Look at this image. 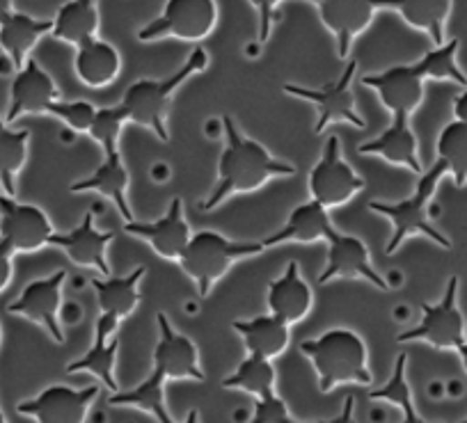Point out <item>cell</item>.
Listing matches in <instances>:
<instances>
[{
	"label": "cell",
	"instance_id": "1",
	"mask_svg": "<svg viewBox=\"0 0 467 423\" xmlns=\"http://www.w3.org/2000/svg\"><path fill=\"white\" fill-rule=\"evenodd\" d=\"M224 150L218 160V183L202 201V211H213L232 195L253 192L266 186L271 179L291 177L296 168L275 159L262 142L241 133L236 121L229 115L223 117Z\"/></svg>",
	"mask_w": 467,
	"mask_h": 423
},
{
	"label": "cell",
	"instance_id": "2",
	"mask_svg": "<svg viewBox=\"0 0 467 423\" xmlns=\"http://www.w3.org/2000/svg\"><path fill=\"white\" fill-rule=\"evenodd\" d=\"M300 353L312 362L323 394L339 385H371L367 344L348 327H332L317 339L303 341Z\"/></svg>",
	"mask_w": 467,
	"mask_h": 423
},
{
	"label": "cell",
	"instance_id": "3",
	"mask_svg": "<svg viewBox=\"0 0 467 423\" xmlns=\"http://www.w3.org/2000/svg\"><path fill=\"white\" fill-rule=\"evenodd\" d=\"M206 67H209V56H206L204 48L197 46L192 48L186 62L172 76H168V78H140L133 85H129L127 94L122 98V106L129 112V121L138 126H145L151 133L159 135L163 142H168V110L174 92L188 78H192L195 74H202Z\"/></svg>",
	"mask_w": 467,
	"mask_h": 423
},
{
	"label": "cell",
	"instance_id": "4",
	"mask_svg": "<svg viewBox=\"0 0 467 423\" xmlns=\"http://www.w3.org/2000/svg\"><path fill=\"white\" fill-rule=\"evenodd\" d=\"M447 174L444 165L440 160H435L433 168L429 172L420 174V181H417L415 192L406 200L399 201H369V209L374 213L383 215L392 222V236L388 241V254H394L399 250L406 238L410 236H426L429 241H433L435 245H440L442 250L451 247V241L431 222L429 218V204L435 195V188H438L440 179Z\"/></svg>",
	"mask_w": 467,
	"mask_h": 423
},
{
	"label": "cell",
	"instance_id": "5",
	"mask_svg": "<svg viewBox=\"0 0 467 423\" xmlns=\"http://www.w3.org/2000/svg\"><path fill=\"white\" fill-rule=\"evenodd\" d=\"M264 250H266L264 241H232V238L223 236L220 232L204 229V232L192 233L186 252L179 259V265L197 284V294L206 298L215 286V282L223 279L229 273V268H234V263H239L248 256L262 254Z\"/></svg>",
	"mask_w": 467,
	"mask_h": 423
},
{
	"label": "cell",
	"instance_id": "6",
	"mask_svg": "<svg viewBox=\"0 0 467 423\" xmlns=\"http://www.w3.org/2000/svg\"><path fill=\"white\" fill-rule=\"evenodd\" d=\"M358 74V62L350 60L344 67L339 78L335 83L326 85V88H305V85H289L286 83L285 94L296 98H303V101L312 103L318 112L317 126H314V133H323L326 126L335 124V121H344V124L356 126V129H365L367 121L365 117L358 112L356 106V94H353V80Z\"/></svg>",
	"mask_w": 467,
	"mask_h": 423
},
{
	"label": "cell",
	"instance_id": "7",
	"mask_svg": "<svg viewBox=\"0 0 467 423\" xmlns=\"http://www.w3.org/2000/svg\"><path fill=\"white\" fill-rule=\"evenodd\" d=\"M218 24L215 0H168L159 19L147 24L138 33L140 42L159 39H182V42H202L213 33Z\"/></svg>",
	"mask_w": 467,
	"mask_h": 423
},
{
	"label": "cell",
	"instance_id": "8",
	"mask_svg": "<svg viewBox=\"0 0 467 423\" xmlns=\"http://www.w3.org/2000/svg\"><path fill=\"white\" fill-rule=\"evenodd\" d=\"M399 341H424L440 350H458L467 341L465 318L458 309V277H449L447 289L438 304H421V321L401 332Z\"/></svg>",
	"mask_w": 467,
	"mask_h": 423
},
{
	"label": "cell",
	"instance_id": "9",
	"mask_svg": "<svg viewBox=\"0 0 467 423\" xmlns=\"http://www.w3.org/2000/svg\"><path fill=\"white\" fill-rule=\"evenodd\" d=\"M365 179L350 168L344 156H341L339 138L337 135L327 138L321 159L309 172V195H312V200H317L326 209H335V206L353 200L358 192L365 191Z\"/></svg>",
	"mask_w": 467,
	"mask_h": 423
},
{
	"label": "cell",
	"instance_id": "10",
	"mask_svg": "<svg viewBox=\"0 0 467 423\" xmlns=\"http://www.w3.org/2000/svg\"><path fill=\"white\" fill-rule=\"evenodd\" d=\"M56 233L47 211L24 204L10 195H0V241L15 254H30L51 245Z\"/></svg>",
	"mask_w": 467,
	"mask_h": 423
},
{
	"label": "cell",
	"instance_id": "11",
	"mask_svg": "<svg viewBox=\"0 0 467 423\" xmlns=\"http://www.w3.org/2000/svg\"><path fill=\"white\" fill-rule=\"evenodd\" d=\"M67 282V270H56L48 277L33 279L26 289L21 291L15 303L7 304V312L12 316L28 318L37 323L48 332L56 344L65 341V332L60 327V307H62V289Z\"/></svg>",
	"mask_w": 467,
	"mask_h": 423
},
{
	"label": "cell",
	"instance_id": "12",
	"mask_svg": "<svg viewBox=\"0 0 467 423\" xmlns=\"http://www.w3.org/2000/svg\"><path fill=\"white\" fill-rule=\"evenodd\" d=\"M326 242L327 259L326 268L318 274V284H327V282H335V279H362V282L376 286V289L389 291L388 279L374 268L369 247L360 238L335 229Z\"/></svg>",
	"mask_w": 467,
	"mask_h": 423
},
{
	"label": "cell",
	"instance_id": "13",
	"mask_svg": "<svg viewBox=\"0 0 467 423\" xmlns=\"http://www.w3.org/2000/svg\"><path fill=\"white\" fill-rule=\"evenodd\" d=\"M99 391H101L99 385H89L85 389L51 385L35 398L21 400L16 412L35 418L37 423H85Z\"/></svg>",
	"mask_w": 467,
	"mask_h": 423
},
{
	"label": "cell",
	"instance_id": "14",
	"mask_svg": "<svg viewBox=\"0 0 467 423\" xmlns=\"http://www.w3.org/2000/svg\"><path fill=\"white\" fill-rule=\"evenodd\" d=\"M426 78L417 62L412 65H397L379 74H367L362 85L379 94L380 103L392 112V117H408L410 119L417 108L424 101Z\"/></svg>",
	"mask_w": 467,
	"mask_h": 423
},
{
	"label": "cell",
	"instance_id": "15",
	"mask_svg": "<svg viewBox=\"0 0 467 423\" xmlns=\"http://www.w3.org/2000/svg\"><path fill=\"white\" fill-rule=\"evenodd\" d=\"M60 101V89L47 69L30 57L21 69H16L10 88V110L5 121L15 124L26 115H48L51 106Z\"/></svg>",
	"mask_w": 467,
	"mask_h": 423
},
{
	"label": "cell",
	"instance_id": "16",
	"mask_svg": "<svg viewBox=\"0 0 467 423\" xmlns=\"http://www.w3.org/2000/svg\"><path fill=\"white\" fill-rule=\"evenodd\" d=\"M124 232L129 236H136L140 241H145L161 259L168 261L182 259V254L186 252L188 242L192 238L191 224H188L186 215H183L182 197H174L170 201L163 218L154 220V222H138V220H131V222H124Z\"/></svg>",
	"mask_w": 467,
	"mask_h": 423
},
{
	"label": "cell",
	"instance_id": "17",
	"mask_svg": "<svg viewBox=\"0 0 467 423\" xmlns=\"http://www.w3.org/2000/svg\"><path fill=\"white\" fill-rule=\"evenodd\" d=\"M159 323V341L154 348V368L165 380H204V371L197 357V346L186 335L177 332L170 323L168 314L156 316Z\"/></svg>",
	"mask_w": 467,
	"mask_h": 423
},
{
	"label": "cell",
	"instance_id": "18",
	"mask_svg": "<svg viewBox=\"0 0 467 423\" xmlns=\"http://www.w3.org/2000/svg\"><path fill=\"white\" fill-rule=\"evenodd\" d=\"M317 5L321 24L335 35L337 56L346 60L350 46L374 21L376 0H312Z\"/></svg>",
	"mask_w": 467,
	"mask_h": 423
},
{
	"label": "cell",
	"instance_id": "19",
	"mask_svg": "<svg viewBox=\"0 0 467 423\" xmlns=\"http://www.w3.org/2000/svg\"><path fill=\"white\" fill-rule=\"evenodd\" d=\"M112 238H115V233L99 232L94 227V215L85 213L78 227H74L71 232L53 233L51 245L65 252L71 263L80 265V268L97 270L106 277L110 273V268H108V245L112 242Z\"/></svg>",
	"mask_w": 467,
	"mask_h": 423
},
{
	"label": "cell",
	"instance_id": "20",
	"mask_svg": "<svg viewBox=\"0 0 467 423\" xmlns=\"http://www.w3.org/2000/svg\"><path fill=\"white\" fill-rule=\"evenodd\" d=\"M358 151L365 156H379L392 165H401L415 174H424V165L420 160V147H417V135L412 130L408 117H392V124L365 145L358 147Z\"/></svg>",
	"mask_w": 467,
	"mask_h": 423
},
{
	"label": "cell",
	"instance_id": "21",
	"mask_svg": "<svg viewBox=\"0 0 467 423\" xmlns=\"http://www.w3.org/2000/svg\"><path fill=\"white\" fill-rule=\"evenodd\" d=\"M129 183H131V174H129L127 163H124L122 151H117V154L103 156V163L89 177L71 183L69 191L99 192V195L108 197L117 206V211L122 213V218L131 222L136 218H133L131 204H129Z\"/></svg>",
	"mask_w": 467,
	"mask_h": 423
},
{
	"label": "cell",
	"instance_id": "22",
	"mask_svg": "<svg viewBox=\"0 0 467 423\" xmlns=\"http://www.w3.org/2000/svg\"><path fill=\"white\" fill-rule=\"evenodd\" d=\"M266 303L273 316L285 321L286 325L300 323L312 312L314 294L307 282L303 279V274H300V268L296 261H291L285 273L275 282H271Z\"/></svg>",
	"mask_w": 467,
	"mask_h": 423
},
{
	"label": "cell",
	"instance_id": "23",
	"mask_svg": "<svg viewBox=\"0 0 467 423\" xmlns=\"http://www.w3.org/2000/svg\"><path fill=\"white\" fill-rule=\"evenodd\" d=\"M145 265H138L129 274L119 277H97L92 279L94 294H97L101 316L110 318L112 323H119L131 316L140 304V282L145 277Z\"/></svg>",
	"mask_w": 467,
	"mask_h": 423
},
{
	"label": "cell",
	"instance_id": "24",
	"mask_svg": "<svg viewBox=\"0 0 467 423\" xmlns=\"http://www.w3.org/2000/svg\"><path fill=\"white\" fill-rule=\"evenodd\" d=\"M117 323L110 318L99 316L97 325H94V344L88 353L80 359L71 362L67 366V373H92L94 377L106 385L112 394L119 391L115 377V364H117V350H119V339L115 336Z\"/></svg>",
	"mask_w": 467,
	"mask_h": 423
},
{
	"label": "cell",
	"instance_id": "25",
	"mask_svg": "<svg viewBox=\"0 0 467 423\" xmlns=\"http://www.w3.org/2000/svg\"><path fill=\"white\" fill-rule=\"evenodd\" d=\"M335 232V224H332L330 213H327L326 206L318 204L317 200H309L305 204L296 206L291 211L289 220L282 229H277L273 236H268L264 241L266 247H277V245H289V242H317V241H327V236Z\"/></svg>",
	"mask_w": 467,
	"mask_h": 423
},
{
	"label": "cell",
	"instance_id": "26",
	"mask_svg": "<svg viewBox=\"0 0 467 423\" xmlns=\"http://www.w3.org/2000/svg\"><path fill=\"white\" fill-rule=\"evenodd\" d=\"M51 30V19H35L24 12L12 10L5 19L0 21V48L10 56L15 69H21L30 60V51Z\"/></svg>",
	"mask_w": 467,
	"mask_h": 423
},
{
	"label": "cell",
	"instance_id": "27",
	"mask_svg": "<svg viewBox=\"0 0 467 423\" xmlns=\"http://www.w3.org/2000/svg\"><path fill=\"white\" fill-rule=\"evenodd\" d=\"M76 76L88 88H106L122 71V56L110 42L94 37L76 46Z\"/></svg>",
	"mask_w": 467,
	"mask_h": 423
},
{
	"label": "cell",
	"instance_id": "28",
	"mask_svg": "<svg viewBox=\"0 0 467 423\" xmlns=\"http://www.w3.org/2000/svg\"><path fill=\"white\" fill-rule=\"evenodd\" d=\"M376 5L394 10L408 26L424 30L435 46L444 44V26H447L451 0H376Z\"/></svg>",
	"mask_w": 467,
	"mask_h": 423
},
{
	"label": "cell",
	"instance_id": "29",
	"mask_svg": "<svg viewBox=\"0 0 467 423\" xmlns=\"http://www.w3.org/2000/svg\"><path fill=\"white\" fill-rule=\"evenodd\" d=\"M232 327L241 335L248 355H259V357H280L289 346V325L280 321L273 314L248 318V321H234Z\"/></svg>",
	"mask_w": 467,
	"mask_h": 423
},
{
	"label": "cell",
	"instance_id": "30",
	"mask_svg": "<svg viewBox=\"0 0 467 423\" xmlns=\"http://www.w3.org/2000/svg\"><path fill=\"white\" fill-rule=\"evenodd\" d=\"M51 35L60 42L80 46L99 35L97 0H69L57 10Z\"/></svg>",
	"mask_w": 467,
	"mask_h": 423
},
{
	"label": "cell",
	"instance_id": "31",
	"mask_svg": "<svg viewBox=\"0 0 467 423\" xmlns=\"http://www.w3.org/2000/svg\"><path fill=\"white\" fill-rule=\"evenodd\" d=\"M30 130L12 129L3 117H0V186L5 195H16V174L24 170L28 160Z\"/></svg>",
	"mask_w": 467,
	"mask_h": 423
},
{
	"label": "cell",
	"instance_id": "32",
	"mask_svg": "<svg viewBox=\"0 0 467 423\" xmlns=\"http://www.w3.org/2000/svg\"><path fill=\"white\" fill-rule=\"evenodd\" d=\"M223 387L224 389L245 391L254 398H264V396L275 391V368H273L271 359L248 355L236 371L224 377Z\"/></svg>",
	"mask_w": 467,
	"mask_h": 423
},
{
	"label": "cell",
	"instance_id": "33",
	"mask_svg": "<svg viewBox=\"0 0 467 423\" xmlns=\"http://www.w3.org/2000/svg\"><path fill=\"white\" fill-rule=\"evenodd\" d=\"M438 160L458 188L467 186V121H449L440 130Z\"/></svg>",
	"mask_w": 467,
	"mask_h": 423
},
{
	"label": "cell",
	"instance_id": "34",
	"mask_svg": "<svg viewBox=\"0 0 467 423\" xmlns=\"http://www.w3.org/2000/svg\"><path fill=\"white\" fill-rule=\"evenodd\" d=\"M406 366H408V355L401 353L397 357V362H394L392 377L385 382V387L371 391L369 398L371 400H389L392 405H397V408L403 412L401 423H433V421H424V418L417 414L415 403H412L410 385H408V377H406Z\"/></svg>",
	"mask_w": 467,
	"mask_h": 423
},
{
	"label": "cell",
	"instance_id": "35",
	"mask_svg": "<svg viewBox=\"0 0 467 423\" xmlns=\"http://www.w3.org/2000/svg\"><path fill=\"white\" fill-rule=\"evenodd\" d=\"M165 377L159 376V373L151 371L147 380H142L136 389H129V391H115V394L108 398V403L115 405V408H138V409H145V412L154 414L156 418L161 414L168 412L165 408Z\"/></svg>",
	"mask_w": 467,
	"mask_h": 423
},
{
	"label": "cell",
	"instance_id": "36",
	"mask_svg": "<svg viewBox=\"0 0 467 423\" xmlns=\"http://www.w3.org/2000/svg\"><path fill=\"white\" fill-rule=\"evenodd\" d=\"M461 42L456 37L449 39V42L440 44V46L431 48L429 53L417 60V67L424 74L426 80H449V83H456L467 88V76L462 74V69L456 62V53Z\"/></svg>",
	"mask_w": 467,
	"mask_h": 423
},
{
	"label": "cell",
	"instance_id": "37",
	"mask_svg": "<svg viewBox=\"0 0 467 423\" xmlns=\"http://www.w3.org/2000/svg\"><path fill=\"white\" fill-rule=\"evenodd\" d=\"M127 124L129 112L122 103L119 106L97 108V115H94V121L88 133L101 147L103 156L117 154V151H122L119 150V139H122V130Z\"/></svg>",
	"mask_w": 467,
	"mask_h": 423
},
{
	"label": "cell",
	"instance_id": "38",
	"mask_svg": "<svg viewBox=\"0 0 467 423\" xmlns=\"http://www.w3.org/2000/svg\"><path fill=\"white\" fill-rule=\"evenodd\" d=\"M48 115L60 119L67 129L76 130V133H88L94 121V115H97V106L85 101V98H78V101H56L51 110H48Z\"/></svg>",
	"mask_w": 467,
	"mask_h": 423
},
{
	"label": "cell",
	"instance_id": "39",
	"mask_svg": "<svg viewBox=\"0 0 467 423\" xmlns=\"http://www.w3.org/2000/svg\"><path fill=\"white\" fill-rule=\"evenodd\" d=\"M248 423H305V421H296V418L289 414V409H286L285 400L273 391V394L264 396V398H257V403H254V414Z\"/></svg>",
	"mask_w": 467,
	"mask_h": 423
},
{
	"label": "cell",
	"instance_id": "40",
	"mask_svg": "<svg viewBox=\"0 0 467 423\" xmlns=\"http://www.w3.org/2000/svg\"><path fill=\"white\" fill-rule=\"evenodd\" d=\"M259 12V42H268L273 28V16H275V7L282 0H250Z\"/></svg>",
	"mask_w": 467,
	"mask_h": 423
},
{
	"label": "cell",
	"instance_id": "41",
	"mask_svg": "<svg viewBox=\"0 0 467 423\" xmlns=\"http://www.w3.org/2000/svg\"><path fill=\"white\" fill-rule=\"evenodd\" d=\"M12 274H15V252L0 241V294L10 286Z\"/></svg>",
	"mask_w": 467,
	"mask_h": 423
},
{
	"label": "cell",
	"instance_id": "42",
	"mask_svg": "<svg viewBox=\"0 0 467 423\" xmlns=\"http://www.w3.org/2000/svg\"><path fill=\"white\" fill-rule=\"evenodd\" d=\"M318 423H358L356 421V398H353V396H348V398L344 400V408H341V412L337 414L335 418H327V421H318Z\"/></svg>",
	"mask_w": 467,
	"mask_h": 423
},
{
	"label": "cell",
	"instance_id": "43",
	"mask_svg": "<svg viewBox=\"0 0 467 423\" xmlns=\"http://www.w3.org/2000/svg\"><path fill=\"white\" fill-rule=\"evenodd\" d=\"M453 117L458 121H467V88L453 98Z\"/></svg>",
	"mask_w": 467,
	"mask_h": 423
},
{
	"label": "cell",
	"instance_id": "44",
	"mask_svg": "<svg viewBox=\"0 0 467 423\" xmlns=\"http://www.w3.org/2000/svg\"><path fill=\"white\" fill-rule=\"evenodd\" d=\"M159 423H177V421L170 417V412H165L159 417ZM182 423H200V412H197V409H191V412H188V417L183 418Z\"/></svg>",
	"mask_w": 467,
	"mask_h": 423
},
{
	"label": "cell",
	"instance_id": "45",
	"mask_svg": "<svg viewBox=\"0 0 467 423\" xmlns=\"http://www.w3.org/2000/svg\"><path fill=\"white\" fill-rule=\"evenodd\" d=\"M12 10H15V7H12V0H0V21L5 19Z\"/></svg>",
	"mask_w": 467,
	"mask_h": 423
},
{
	"label": "cell",
	"instance_id": "46",
	"mask_svg": "<svg viewBox=\"0 0 467 423\" xmlns=\"http://www.w3.org/2000/svg\"><path fill=\"white\" fill-rule=\"evenodd\" d=\"M458 355H461V359H462V366H465V371H467V341H465V344L461 346V348H458Z\"/></svg>",
	"mask_w": 467,
	"mask_h": 423
},
{
	"label": "cell",
	"instance_id": "47",
	"mask_svg": "<svg viewBox=\"0 0 467 423\" xmlns=\"http://www.w3.org/2000/svg\"><path fill=\"white\" fill-rule=\"evenodd\" d=\"M0 423H7L5 421V414H3V412H0Z\"/></svg>",
	"mask_w": 467,
	"mask_h": 423
},
{
	"label": "cell",
	"instance_id": "48",
	"mask_svg": "<svg viewBox=\"0 0 467 423\" xmlns=\"http://www.w3.org/2000/svg\"><path fill=\"white\" fill-rule=\"evenodd\" d=\"M0 341H3V330H0Z\"/></svg>",
	"mask_w": 467,
	"mask_h": 423
},
{
	"label": "cell",
	"instance_id": "49",
	"mask_svg": "<svg viewBox=\"0 0 467 423\" xmlns=\"http://www.w3.org/2000/svg\"><path fill=\"white\" fill-rule=\"evenodd\" d=\"M461 423H467V418H465V421H461Z\"/></svg>",
	"mask_w": 467,
	"mask_h": 423
}]
</instances>
